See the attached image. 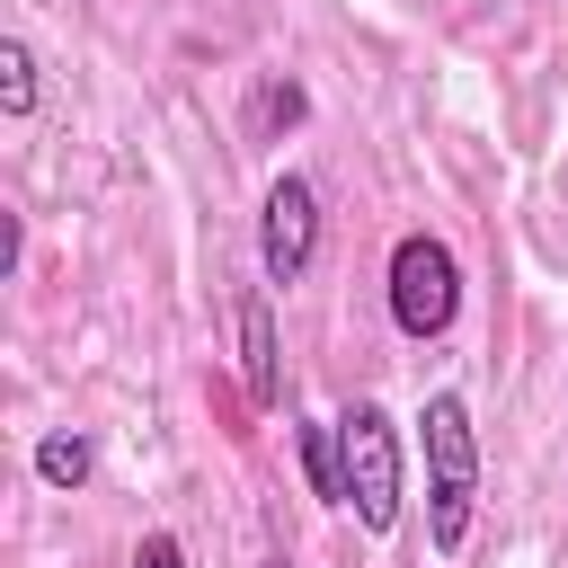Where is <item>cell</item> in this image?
<instances>
[{
  "label": "cell",
  "instance_id": "6da1fadb",
  "mask_svg": "<svg viewBox=\"0 0 568 568\" xmlns=\"http://www.w3.org/2000/svg\"><path fill=\"white\" fill-rule=\"evenodd\" d=\"M426 541L453 559L470 541V497H479V435H470V408L453 390L426 399Z\"/></svg>",
  "mask_w": 568,
  "mask_h": 568
},
{
  "label": "cell",
  "instance_id": "7a4b0ae2",
  "mask_svg": "<svg viewBox=\"0 0 568 568\" xmlns=\"http://www.w3.org/2000/svg\"><path fill=\"white\" fill-rule=\"evenodd\" d=\"M337 479H346V506L364 532H390L399 524V435L373 399H355L337 417Z\"/></svg>",
  "mask_w": 568,
  "mask_h": 568
},
{
  "label": "cell",
  "instance_id": "3957f363",
  "mask_svg": "<svg viewBox=\"0 0 568 568\" xmlns=\"http://www.w3.org/2000/svg\"><path fill=\"white\" fill-rule=\"evenodd\" d=\"M390 320H399V337H417V346L462 320V266H453V248H444L435 231H408V240L390 248Z\"/></svg>",
  "mask_w": 568,
  "mask_h": 568
},
{
  "label": "cell",
  "instance_id": "277c9868",
  "mask_svg": "<svg viewBox=\"0 0 568 568\" xmlns=\"http://www.w3.org/2000/svg\"><path fill=\"white\" fill-rule=\"evenodd\" d=\"M311 257H320V186L284 169L266 186V204H257V275L266 284H302Z\"/></svg>",
  "mask_w": 568,
  "mask_h": 568
},
{
  "label": "cell",
  "instance_id": "5b68a950",
  "mask_svg": "<svg viewBox=\"0 0 568 568\" xmlns=\"http://www.w3.org/2000/svg\"><path fill=\"white\" fill-rule=\"evenodd\" d=\"M240 382L257 408L284 399V364H275V302L266 293H240Z\"/></svg>",
  "mask_w": 568,
  "mask_h": 568
},
{
  "label": "cell",
  "instance_id": "8992f818",
  "mask_svg": "<svg viewBox=\"0 0 568 568\" xmlns=\"http://www.w3.org/2000/svg\"><path fill=\"white\" fill-rule=\"evenodd\" d=\"M89 470H98V444H89L80 426L36 435V479H44V488H89Z\"/></svg>",
  "mask_w": 568,
  "mask_h": 568
},
{
  "label": "cell",
  "instance_id": "52a82bcc",
  "mask_svg": "<svg viewBox=\"0 0 568 568\" xmlns=\"http://www.w3.org/2000/svg\"><path fill=\"white\" fill-rule=\"evenodd\" d=\"M0 115H9V124L36 115V44H27V36L0 44Z\"/></svg>",
  "mask_w": 568,
  "mask_h": 568
},
{
  "label": "cell",
  "instance_id": "ba28073f",
  "mask_svg": "<svg viewBox=\"0 0 568 568\" xmlns=\"http://www.w3.org/2000/svg\"><path fill=\"white\" fill-rule=\"evenodd\" d=\"M302 115H311V98H302V80H266V89H257V106H248V124H257L266 142H275V133H293Z\"/></svg>",
  "mask_w": 568,
  "mask_h": 568
},
{
  "label": "cell",
  "instance_id": "9c48e42d",
  "mask_svg": "<svg viewBox=\"0 0 568 568\" xmlns=\"http://www.w3.org/2000/svg\"><path fill=\"white\" fill-rule=\"evenodd\" d=\"M302 470H311V497L346 506V479H337V426H302Z\"/></svg>",
  "mask_w": 568,
  "mask_h": 568
},
{
  "label": "cell",
  "instance_id": "30bf717a",
  "mask_svg": "<svg viewBox=\"0 0 568 568\" xmlns=\"http://www.w3.org/2000/svg\"><path fill=\"white\" fill-rule=\"evenodd\" d=\"M133 568H186V550H178V532H142V550H133Z\"/></svg>",
  "mask_w": 568,
  "mask_h": 568
},
{
  "label": "cell",
  "instance_id": "8fae6325",
  "mask_svg": "<svg viewBox=\"0 0 568 568\" xmlns=\"http://www.w3.org/2000/svg\"><path fill=\"white\" fill-rule=\"evenodd\" d=\"M266 568H284V559H266Z\"/></svg>",
  "mask_w": 568,
  "mask_h": 568
}]
</instances>
